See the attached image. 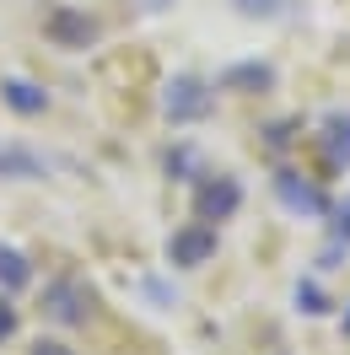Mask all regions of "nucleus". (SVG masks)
Masks as SVG:
<instances>
[{
  "label": "nucleus",
  "instance_id": "nucleus-1",
  "mask_svg": "<svg viewBox=\"0 0 350 355\" xmlns=\"http://www.w3.org/2000/svg\"><path fill=\"white\" fill-rule=\"evenodd\" d=\"M216 113V81H205L194 70H178L173 81L162 87V119L173 130H189V124H205Z\"/></svg>",
  "mask_w": 350,
  "mask_h": 355
},
{
  "label": "nucleus",
  "instance_id": "nucleus-2",
  "mask_svg": "<svg viewBox=\"0 0 350 355\" xmlns=\"http://www.w3.org/2000/svg\"><path fill=\"white\" fill-rule=\"evenodd\" d=\"M38 307H44V318H49V323H60V329H87V318H92V286L76 275V269H60V275H49V280H44Z\"/></svg>",
  "mask_w": 350,
  "mask_h": 355
},
{
  "label": "nucleus",
  "instance_id": "nucleus-3",
  "mask_svg": "<svg viewBox=\"0 0 350 355\" xmlns=\"http://www.w3.org/2000/svg\"><path fill=\"white\" fill-rule=\"evenodd\" d=\"M44 38L65 54H87V49L103 44V22L87 17L81 6H49L44 11Z\"/></svg>",
  "mask_w": 350,
  "mask_h": 355
},
{
  "label": "nucleus",
  "instance_id": "nucleus-4",
  "mask_svg": "<svg viewBox=\"0 0 350 355\" xmlns=\"http://www.w3.org/2000/svg\"><path fill=\"white\" fill-rule=\"evenodd\" d=\"M167 264L173 269H205L210 259L221 253V226H205V221H183L167 232Z\"/></svg>",
  "mask_w": 350,
  "mask_h": 355
},
{
  "label": "nucleus",
  "instance_id": "nucleus-5",
  "mask_svg": "<svg viewBox=\"0 0 350 355\" xmlns=\"http://www.w3.org/2000/svg\"><path fill=\"white\" fill-rule=\"evenodd\" d=\"M238 210H242V183L232 173H205V178H194V221L221 226V221H232Z\"/></svg>",
  "mask_w": 350,
  "mask_h": 355
},
{
  "label": "nucleus",
  "instance_id": "nucleus-6",
  "mask_svg": "<svg viewBox=\"0 0 350 355\" xmlns=\"http://www.w3.org/2000/svg\"><path fill=\"white\" fill-rule=\"evenodd\" d=\"M275 200H281L291 216H302V221H324V216H334V200H328L324 183H318V178L291 173V167L275 173Z\"/></svg>",
  "mask_w": 350,
  "mask_h": 355
},
{
  "label": "nucleus",
  "instance_id": "nucleus-7",
  "mask_svg": "<svg viewBox=\"0 0 350 355\" xmlns=\"http://www.w3.org/2000/svg\"><path fill=\"white\" fill-rule=\"evenodd\" d=\"M318 151L328 173H350V108H328L318 119Z\"/></svg>",
  "mask_w": 350,
  "mask_h": 355
},
{
  "label": "nucleus",
  "instance_id": "nucleus-8",
  "mask_svg": "<svg viewBox=\"0 0 350 355\" xmlns=\"http://www.w3.org/2000/svg\"><path fill=\"white\" fill-rule=\"evenodd\" d=\"M275 81H281V70L269 65V60H232L216 76V92H248L253 97V92H269Z\"/></svg>",
  "mask_w": 350,
  "mask_h": 355
},
{
  "label": "nucleus",
  "instance_id": "nucleus-9",
  "mask_svg": "<svg viewBox=\"0 0 350 355\" xmlns=\"http://www.w3.org/2000/svg\"><path fill=\"white\" fill-rule=\"evenodd\" d=\"M0 103L17 113V119H44L49 113V92L27 76H0Z\"/></svg>",
  "mask_w": 350,
  "mask_h": 355
},
{
  "label": "nucleus",
  "instance_id": "nucleus-10",
  "mask_svg": "<svg viewBox=\"0 0 350 355\" xmlns=\"http://www.w3.org/2000/svg\"><path fill=\"white\" fill-rule=\"evenodd\" d=\"M27 286H33V259H27L22 248L0 243V296H17Z\"/></svg>",
  "mask_w": 350,
  "mask_h": 355
},
{
  "label": "nucleus",
  "instance_id": "nucleus-11",
  "mask_svg": "<svg viewBox=\"0 0 350 355\" xmlns=\"http://www.w3.org/2000/svg\"><path fill=\"white\" fill-rule=\"evenodd\" d=\"M49 162L27 146H0V178H44Z\"/></svg>",
  "mask_w": 350,
  "mask_h": 355
},
{
  "label": "nucleus",
  "instance_id": "nucleus-12",
  "mask_svg": "<svg viewBox=\"0 0 350 355\" xmlns=\"http://www.w3.org/2000/svg\"><path fill=\"white\" fill-rule=\"evenodd\" d=\"M162 167H167L173 183H194V178H205V173H199V146H189V140H173V151L162 156Z\"/></svg>",
  "mask_w": 350,
  "mask_h": 355
},
{
  "label": "nucleus",
  "instance_id": "nucleus-13",
  "mask_svg": "<svg viewBox=\"0 0 350 355\" xmlns=\"http://www.w3.org/2000/svg\"><path fill=\"white\" fill-rule=\"evenodd\" d=\"M291 302H297L302 318H328V307H334V302H328V291L318 286V275H302L297 291H291Z\"/></svg>",
  "mask_w": 350,
  "mask_h": 355
},
{
  "label": "nucleus",
  "instance_id": "nucleus-14",
  "mask_svg": "<svg viewBox=\"0 0 350 355\" xmlns=\"http://www.w3.org/2000/svg\"><path fill=\"white\" fill-rule=\"evenodd\" d=\"M238 17H248V22H275L285 11V0H226Z\"/></svg>",
  "mask_w": 350,
  "mask_h": 355
},
{
  "label": "nucleus",
  "instance_id": "nucleus-15",
  "mask_svg": "<svg viewBox=\"0 0 350 355\" xmlns=\"http://www.w3.org/2000/svg\"><path fill=\"white\" fill-rule=\"evenodd\" d=\"M291 130H302V119H275V124H264V146H269V151L281 156L285 146L297 140V135H291Z\"/></svg>",
  "mask_w": 350,
  "mask_h": 355
},
{
  "label": "nucleus",
  "instance_id": "nucleus-16",
  "mask_svg": "<svg viewBox=\"0 0 350 355\" xmlns=\"http://www.w3.org/2000/svg\"><path fill=\"white\" fill-rule=\"evenodd\" d=\"M17 329H22V312L11 307V296H0V345L17 339Z\"/></svg>",
  "mask_w": 350,
  "mask_h": 355
},
{
  "label": "nucleus",
  "instance_id": "nucleus-17",
  "mask_svg": "<svg viewBox=\"0 0 350 355\" xmlns=\"http://www.w3.org/2000/svg\"><path fill=\"white\" fill-rule=\"evenodd\" d=\"M328 243H345L350 248V200L334 210V221H328Z\"/></svg>",
  "mask_w": 350,
  "mask_h": 355
},
{
  "label": "nucleus",
  "instance_id": "nucleus-18",
  "mask_svg": "<svg viewBox=\"0 0 350 355\" xmlns=\"http://www.w3.org/2000/svg\"><path fill=\"white\" fill-rule=\"evenodd\" d=\"M140 286H146V296H151V302H162V307H173V302H178V291H167L162 280H140Z\"/></svg>",
  "mask_w": 350,
  "mask_h": 355
},
{
  "label": "nucleus",
  "instance_id": "nucleus-19",
  "mask_svg": "<svg viewBox=\"0 0 350 355\" xmlns=\"http://www.w3.org/2000/svg\"><path fill=\"white\" fill-rule=\"evenodd\" d=\"M27 355H76V350H70V345H60V339H38Z\"/></svg>",
  "mask_w": 350,
  "mask_h": 355
},
{
  "label": "nucleus",
  "instance_id": "nucleus-20",
  "mask_svg": "<svg viewBox=\"0 0 350 355\" xmlns=\"http://www.w3.org/2000/svg\"><path fill=\"white\" fill-rule=\"evenodd\" d=\"M135 6H146V11H167V6H178V0H135Z\"/></svg>",
  "mask_w": 350,
  "mask_h": 355
},
{
  "label": "nucleus",
  "instance_id": "nucleus-21",
  "mask_svg": "<svg viewBox=\"0 0 350 355\" xmlns=\"http://www.w3.org/2000/svg\"><path fill=\"white\" fill-rule=\"evenodd\" d=\"M340 334H345V339H350V312H345V318H340Z\"/></svg>",
  "mask_w": 350,
  "mask_h": 355
},
{
  "label": "nucleus",
  "instance_id": "nucleus-22",
  "mask_svg": "<svg viewBox=\"0 0 350 355\" xmlns=\"http://www.w3.org/2000/svg\"><path fill=\"white\" fill-rule=\"evenodd\" d=\"M275 355H285V350H275Z\"/></svg>",
  "mask_w": 350,
  "mask_h": 355
}]
</instances>
